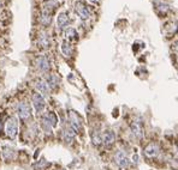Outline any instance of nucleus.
Segmentation results:
<instances>
[{
    "mask_svg": "<svg viewBox=\"0 0 178 170\" xmlns=\"http://www.w3.org/2000/svg\"><path fill=\"white\" fill-rule=\"evenodd\" d=\"M5 129H6V134L10 137L11 139L16 138L17 132H18V122H17V119H16V117H10V119L7 120Z\"/></svg>",
    "mask_w": 178,
    "mask_h": 170,
    "instance_id": "nucleus-1",
    "label": "nucleus"
},
{
    "mask_svg": "<svg viewBox=\"0 0 178 170\" xmlns=\"http://www.w3.org/2000/svg\"><path fill=\"white\" fill-rule=\"evenodd\" d=\"M69 121L71 125V128L74 129L75 132H80L82 128V122H81V119L80 116L76 114L74 110H70L69 111Z\"/></svg>",
    "mask_w": 178,
    "mask_h": 170,
    "instance_id": "nucleus-2",
    "label": "nucleus"
},
{
    "mask_svg": "<svg viewBox=\"0 0 178 170\" xmlns=\"http://www.w3.org/2000/svg\"><path fill=\"white\" fill-rule=\"evenodd\" d=\"M33 106H34L35 110L37 111V113H41L42 110L45 109L46 107V101H45V98H43V96L41 94H39V92H36L33 95Z\"/></svg>",
    "mask_w": 178,
    "mask_h": 170,
    "instance_id": "nucleus-3",
    "label": "nucleus"
},
{
    "mask_svg": "<svg viewBox=\"0 0 178 170\" xmlns=\"http://www.w3.org/2000/svg\"><path fill=\"white\" fill-rule=\"evenodd\" d=\"M75 11L76 13L78 14V17L83 19V21H86V19H88L89 17H90V13H89L88 8L86 7L84 4H82L81 1H77L75 4Z\"/></svg>",
    "mask_w": 178,
    "mask_h": 170,
    "instance_id": "nucleus-4",
    "label": "nucleus"
},
{
    "mask_svg": "<svg viewBox=\"0 0 178 170\" xmlns=\"http://www.w3.org/2000/svg\"><path fill=\"white\" fill-rule=\"evenodd\" d=\"M131 132L137 139L143 138V127H142L141 120H138V119L134 120V122L131 123Z\"/></svg>",
    "mask_w": 178,
    "mask_h": 170,
    "instance_id": "nucleus-5",
    "label": "nucleus"
},
{
    "mask_svg": "<svg viewBox=\"0 0 178 170\" xmlns=\"http://www.w3.org/2000/svg\"><path fill=\"white\" fill-rule=\"evenodd\" d=\"M116 159V163L120 167V168H128L129 164H130V159L128 158V156L124 153L123 151H118L114 156Z\"/></svg>",
    "mask_w": 178,
    "mask_h": 170,
    "instance_id": "nucleus-6",
    "label": "nucleus"
},
{
    "mask_svg": "<svg viewBox=\"0 0 178 170\" xmlns=\"http://www.w3.org/2000/svg\"><path fill=\"white\" fill-rule=\"evenodd\" d=\"M144 153H146V156L149 157V158H155V157L160 155V147L158 146L157 144H149V145L146 146Z\"/></svg>",
    "mask_w": 178,
    "mask_h": 170,
    "instance_id": "nucleus-7",
    "label": "nucleus"
},
{
    "mask_svg": "<svg viewBox=\"0 0 178 170\" xmlns=\"http://www.w3.org/2000/svg\"><path fill=\"white\" fill-rule=\"evenodd\" d=\"M17 114L21 119H27L30 115V108L28 106V103L25 102H21L18 103L17 106Z\"/></svg>",
    "mask_w": 178,
    "mask_h": 170,
    "instance_id": "nucleus-8",
    "label": "nucleus"
},
{
    "mask_svg": "<svg viewBox=\"0 0 178 170\" xmlns=\"http://www.w3.org/2000/svg\"><path fill=\"white\" fill-rule=\"evenodd\" d=\"M42 121L43 122L48 123L52 128L53 127H55L57 126V123H58V117H57V115H55L54 113H52V111H49V113H47V114H45L43 115V117H42Z\"/></svg>",
    "mask_w": 178,
    "mask_h": 170,
    "instance_id": "nucleus-9",
    "label": "nucleus"
},
{
    "mask_svg": "<svg viewBox=\"0 0 178 170\" xmlns=\"http://www.w3.org/2000/svg\"><path fill=\"white\" fill-rule=\"evenodd\" d=\"M36 66H37V68L40 71H43V72L47 71L48 68H49V61H48L47 56H45V55L39 56L36 59Z\"/></svg>",
    "mask_w": 178,
    "mask_h": 170,
    "instance_id": "nucleus-10",
    "label": "nucleus"
},
{
    "mask_svg": "<svg viewBox=\"0 0 178 170\" xmlns=\"http://www.w3.org/2000/svg\"><path fill=\"white\" fill-rule=\"evenodd\" d=\"M116 140V134L113 131H105L103 134V143L105 145H112Z\"/></svg>",
    "mask_w": 178,
    "mask_h": 170,
    "instance_id": "nucleus-11",
    "label": "nucleus"
},
{
    "mask_svg": "<svg viewBox=\"0 0 178 170\" xmlns=\"http://www.w3.org/2000/svg\"><path fill=\"white\" fill-rule=\"evenodd\" d=\"M69 24V16L66 12H60L57 17V25L59 29H64Z\"/></svg>",
    "mask_w": 178,
    "mask_h": 170,
    "instance_id": "nucleus-12",
    "label": "nucleus"
},
{
    "mask_svg": "<svg viewBox=\"0 0 178 170\" xmlns=\"http://www.w3.org/2000/svg\"><path fill=\"white\" fill-rule=\"evenodd\" d=\"M75 131L72 128H65L63 131V139L65 143H71L75 139Z\"/></svg>",
    "mask_w": 178,
    "mask_h": 170,
    "instance_id": "nucleus-13",
    "label": "nucleus"
},
{
    "mask_svg": "<svg viewBox=\"0 0 178 170\" xmlns=\"http://www.w3.org/2000/svg\"><path fill=\"white\" fill-rule=\"evenodd\" d=\"M35 88L39 91V94H41V95H46L47 94V90H48L47 84H46V82L41 80V79H39L37 82L35 83Z\"/></svg>",
    "mask_w": 178,
    "mask_h": 170,
    "instance_id": "nucleus-14",
    "label": "nucleus"
},
{
    "mask_svg": "<svg viewBox=\"0 0 178 170\" xmlns=\"http://www.w3.org/2000/svg\"><path fill=\"white\" fill-rule=\"evenodd\" d=\"M46 84H47L48 88L54 89L58 84H59V78L57 77L55 75H49L46 79Z\"/></svg>",
    "mask_w": 178,
    "mask_h": 170,
    "instance_id": "nucleus-15",
    "label": "nucleus"
},
{
    "mask_svg": "<svg viewBox=\"0 0 178 170\" xmlns=\"http://www.w3.org/2000/svg\"><path fill=\"white\" fill-rule=\"evenodd\" d=\"M62 52L63 54L65 56H68V58L71 56V54H72V47H71V44L68 41H64L62 43Z\"/></svg>",
    "mask_w": 178,
    "mask_h": 170,
    "instance_id": "nucleus-16",
    "label": "nucleus"
},
{
    "mask_svg": "<svg viewBox=\"0 0 178 170\" xmlns=\"http://www.w3.org/2000/svg\"><path fill=\"white\" fill-rule=\"evenodd\" d=\"M39 43L41 44L42 47H48V44H49V37H48L47 33H45V31L40 33V35H39Z\"/></svg>",
    "mask_w": 178,
    "mask_h": 170,
    "instance_id": "nucleus-17",
    "label": "nucleus"
},
{
    "mask_svg": "<svg viewBox=\"0 0 178 170\" xmlns=\"http://www.w3.org/2000/svg\"><path fill=\"white\" fill-rule=\"evenodd\" d=\"M3 156L6 161H12L14 158V151L12 149H10V147H4Z\"/></svg>",
    "mask_w": 178,
    "mask_h": 170,
    "instance_id": "nucleus-18",
    "label": "nucleus"
},
{
    "mask_svg": "<svg viewBox=\"0 0 178 170\" xmlns=\"http://www.w3.org/2000/svg\"><path fill=\"white\" fill-rule=\"evenodd\" d=\"M92 142L95 144V145L101 144L103 143V136H101L99 132H93V133H92Z\"/></svg>",
    "mask_w": 178,
    "mask_h": 170,
    "instance_id": "nucleus-19",
    "label": "nucleus"
},
{
    "mask_svg": "<svg viewBox=\"0 0 178 170\" xmlns=\"http://www.w3.org/2000/svg\"><path fill=\"white\" fill-rule=\"evenodd\" d=\"M65 36H66L68 40H75L76 37H77V31H76L74 28H69L68 30H66V33H65Z\"/></svg>",
    "mask_w": 178,
    "mask_h": 170,
    "instance_id": "nucleus-20",
    "label": "nucleus"
},
{
    "mask_svg": "<svg viewBox=\"0 0 178 170\" xmlns=\"http://www.w3.org/2000/svg\"><path fill=\"white\" fill-rule=\"evenodd\" d=\"M41 23L43 25H48V24L51 23V14L48 13V12H45V11H43L42 17H41Z\"/></svg>",
    "mask_w": 178,
    "mask_h": 170,
    "instance_id": "nucleus-21",
    "label": "nucleus"
},
{
    "mask_svg": "<svg viewBox=\"0 0 178 170\" xmlns=\"http://www.w3.org/2000/svg\"><path fill=\"white\" fill-rule=\"evenodd\" d=\"M172 49H173L175 52H178V41H176V42H173V43H172Z\"/></svg>",
    "mask_w": 178,
    "mask_h": 170,
    "instance_id": "nucleus-22",
    "label": "nucleus"
},
{
    "mask_svg": "<svg viewBox=\"0 0 178 170\" xmlns=\"http://www.w3.org/2000/svg\"><path fill=\"white\" fill-rule=\"evenodd\" d=\"M0 7H1V1H0Z\"/></svg>",
    "mask_w": 178,
    "mask_h": 170,
    "instance_id": "nucleus-23",
    "label": "nucleus"
},
{
    "mask_svg": "<svg viewBox=\"0 0 178 170\" xmlns=\"http://www.w3.org/2000/svg\"><path fill=\"white\" fill-rule=\"evenodd\" d=\"M0 128H1V122H0Z\"/></svg>",
    "mask_w": 178,
    "mask_h": 170,
    "instance_id": "nucleus-24",
    "label": "nucleus"
},
{
    "mask_svg": "<svg viewBox=\"0 0 178 170\" xmlns=\"http://www.w3.org/2000/svg\"><path fill=\"white\" fill-rule=\"evenodd\" d=\"M177 152H178V146H177Z\"/></svg>",
    "mask_w": 178,
    "mask_h": 170,
    "instance_id": "nucleus-25",
    "label": "nucleus"
},
{
    "mask_svg": "<svg viewBox=\"0 0 178 170\" xmlns=\"http://www.w3.org/2000/svg\"><path fill=\"white\" fill-rule=\"evenodd\" d=\"M92 1H95V0H92Z\"/></svg>",
    "mask_w": 178,
    "mask_h": 170,
    "instance_id": "nucleus-26",
    "label": "nucleus"
}]
</instances>
